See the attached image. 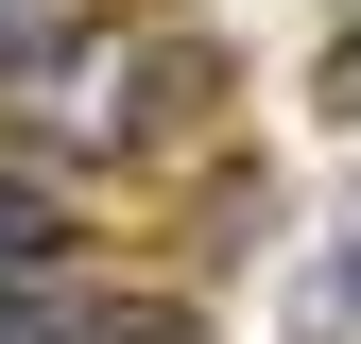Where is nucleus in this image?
Wrapping results in <instances>:
<instances>
[{"label":"nucleus","instance_id":"f03ea898","mask_svg":"<svg viewBox=\"0 0 361 344\" xmlns=\"http://www.w3.org/2000/svg\"><path fill=\"white\" fill-rule=\"evenodd\" d=\"M0 276H69V207H52V172H35V138L0 155Z\"/></svg>","mask_w":361,"mask_h":344},{"label":"nucleus","instance_id":"f257e3e1","mask_svg":"<svg viewBox=\"0 0 361 344\" xmlns=\"http://www.w3.org/2000/svg\"><path fill=\"white\" fill-rule=\"evenodd\" d=\"M18 138H35V155H155V138H172V35L69 18L52 52L18 69Z\"/></svg>","mask_w":361,"mask_h":344},{"label":"nucleus","instance_id":"7ed1b4c3","mask_svg":"<svg viewBox=\"0 0 361 344\" xmlns=\"http://www.w3.org/2000/svg\"><path fill=\"white\" fill-rule=\"evenodd\" d=\"M327 86L361 104V0H327Z\"/></svg>","mask_w":361,"mask_h":344}]
</instances>
